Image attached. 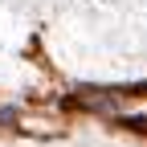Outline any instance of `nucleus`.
<instances>
[{
    "instance_id": "1",
    "label": "nucleus",
    "mask_w": 147,
    "mask_h": 147,
    "mask_svg": "<svg viewBox=\"0 0 147 147\" xmlns=\"http://www.w3.org/2000/svg\"><path fill=\"white\" fill-rule=\"evenodd\" d=\"M119 127H131V131H147V119H143V115H123V119H119Z\"/></svg>"
}]
</instances>
